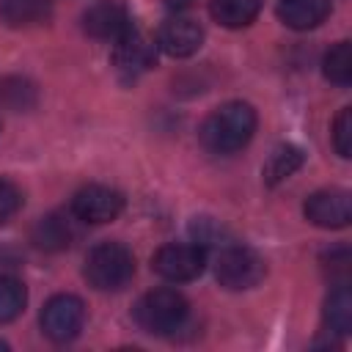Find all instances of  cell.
I'll return each instance as SVG.
<instances>
[{"instance_id":"ac0fdd59","label":"cell","mask_w":352,"mask_h":352,"mask_svg":"<svg viewBox=\"0 0 352 352\" xmlns=\"http://www.w3.org/2000/svg\"><path fill=\"white\" fill-rule=\"evenodd\" d=\"M322 72H324V77L330 82L349 85V80H352V44L349 41H338L336 47H330L324 60H322Z\"/></svg>"},{"instance_id":"ba28073f","label":"cell","mask_w":352,"mask_h":352,"mask_svg":"<svg viewBox=\"0 0 352 352\" xmlns=\"http://www.w3.org/2000/svg\"><path fill=\"white\" fill-rule=\"evenodd\" d=\"M121 212H124V195L104 184H88V187L77 190L72 198V214L91 226L110 223Z\"/></svg>"},{"instance_id":"5b68a950","label":"cell","mask_w":352,"mask_h":352,"mask_svg":"<svg viewBox=\"0 0 352 352\" xmlns=\"http://www.w3.org/2000/svg\"><path fill=\"white\" fill-rule=\"evenodd\" d=\"M151 267L160 278H165L170 283H187V280H195L204 272L206 250L195 242H170V245H162L154 253Z\"/></svg>"},{"instance_id":"9c48e42d","label":"cell","mask_w":352,"mask_h":352,"mask_svg":"<svg viewBox=\"0 0 352 352\" xmlns=\"http://www.w3.org/2000/svg\"><path fill=\"white\" fill-rule=\"evenodd\" d=\"M302 212L319 228H346L352 220L349 192L346 190H319V192L308 195Z\"/></svg>"},{"instance_id":"52a82bcc","label":"cell","mask_w":352,"mask_h":352,"mask_svg":"<svg viewBox=\"0 0 352 352\" xmlns=\"http://www.w3.org/2000/svg\"><path fill=\"white\" fill-rule=\"evenodd\" d=\"M113 44V66L124 80H135L157 63V44L135 25Z\"/></svg>"},{"instance_id":"30bf717a","label":"cell","mask_w":352,"mask_h":352,"mask_svg":"<svg viewBox=\"0 0 352 352\" xmlns=\"http://www.w3.org/2000/svg\"><path fill=\"white\" fill-rule=\"evenodd\" d=\"M201 44L204 28L190 16H170L157 33V47L170 58H190L201 50Z\"/></svg>"},{"instance_id":"44dd1931","label":"cell","mask_w":352,"mask_h":352,"mask_svg":"<svg viewBox=\"0 0 352 352\" xmlns=\"http://www.w3.org/2000/svg\"><path fill=\"white\" fill-rule=\"evenodd\" d=\"M190 234H192V242L201 245V248H206V245H220L223 239H228V231H226L217 220H212V217H195V220L190 223ZM223 245H226V242H223Z\"/></svg>"},{"instance_id":"2e32d148","label":"cell","mask_w":352,"mask_h":352,"mask_svg":"<svg viewBox=\"0 0 352 352\" xmlns=\"http://www.w3.org/2000/svg\"><path fill=\"white\" fill-rule=\"evenodd\" d=\"M261 11V0H212L209 14L223 28H245Z\"/></svg>"},{"instance_id":"4fadbf2b","label":"cell","mask_w":352,"mask_h":352,"mask_svg":"<svg viewBox=\"0 0 352 352\" xmlns=\"http://www.w3.org/2000/svg\"><path fill=\"white\" fill-rule=\"evenodd\" d=\"M50 16H52L50 0H0V19L8 28L44 25Z\"/></svg>"},{"instance_id":"ffe728a7","label":"cell","mask_w":352,"mask_h":352,"mask_svg":"<svg viewBox=\"0 0 352 352\" xmlns=\"http://www.w3.org/2000/svg\"><path fill=\"white\" fill-rule=\"evenodd\" d=\"M0 96L6 104H11L14 110H25L33 104V85L28 80L19 77H8L0 82Z\"/></svg>"},{"instance_id":"603a6c76","label":"cell","mask_w":352,"mask_h":352,"mask_svg":"<svg viewBox=\"0 0 352 352\" xmlns=\"http://www.w3.org/2000/svg\"><path fill=\"white\" fill-rule=\"evenodd\" d=\"M22 209V192L14 182L0 179V223L11 220L16 212Z\"/></svg>"},{"instance_id":"7a4b0ae2","label":"cell","mask_w":352,"mask_h":352,"mask_svg":"<svg viewBox=\"0 0 352 352\" xmlns=\"http://www.w3.org/2000/svg\"><path fill=\"white\" fill-rule=\"evenodd\" d=\"M190 305L176 289H151L135 302V322L151 336H170L187 322Z\"/></svg>"},{"instance_id":"d4e9b609","label":"cell","mask_w":352,"mask_h":352,"mask_svg":"<svg viewBox=\"0 0 352 352\" xmlns=\"http://www.w3.org/2000/svg\"><path fill=\"white\" fill-rule=\"evenodd\" d=\"M3 349H8V344H6V341H0V352H3Z\"/></svg>"},{"instance_id":"7c38bea8","label":"cell","mask_w":352,"mask_h":352,"mask_svg":"<svg viewBox=\"0 0 352 352\" xmlns=\"http://www.w3.org/2000/svg\"><path fill=\"white\" fill-rule=\"evenodd\" d=\"M278 16L292 30H311L330 16V0H280Z\"/></svg>"},{"instance_id":"5bb4252c","label":"cell","mask_w":352,"mask_h":352,"mask_svg":"<svg viewBox=\"0 0 352 352\" xmlns=\"http://www.w3.org/2000/svg\"><path fill=\"white\" fill-rule=\"evenodd\" d=\"M30 239H33L36 248L55 253V250H66V248L72 245L74 228H72V223H69L66 217H60V214H47V217H41V220L33 226Z\"/></svg>"},{"instance_id":"cb8c5ba5","label":"cell","mask_w":352,"mask_h":352,"mask_svg":"<svg viewBox=\"0 0 352 352\" xmlns=\"http://www.w3.org/2000/svg\"><path fill=\"white\" fill-rule=\"evenodd\" d=\"M190 0H168V8H187Z\"/></svg>"},{"instance_id":"9a60e30c","label":"cell","mask_w":352,"mask_h":352,"mask_svg":"<svg viewBox=\"0 0 352 352\" xmlns=\"http://www.w3.org/2000/svg\"><path fill=\"white\" fill-rule=\"evenodd\" d=\"M324 324L336 336H346L352 330V292L346 283H338L324 300Z\"/></svg>"},{"instance_id":"6da1fadb","label":"cell","mask_w":352,"mask_h":352,"mask_svg":"<svg viewBox=\"0 0 352 352\" xmlns=\"http://www.w3.org/2000/svg\"><path fill=\"white\" fill-rule=\"evenodd\" d=\"M256 132V110L248 102H226L201 124V143L212 154H234L250 143Z\"/></svg>"},{"instance_id":"3957f363","label":"cell","mask_w":352,"mask_h":352,"mask_svg":"<svg viewBox=\"0 0 352 352\" xmlns=\"http://www.w3.org/2000/svg\"><path fill=\"white\" fill-rule=\"evenodd\" d=\"M85 280L99 292H118L135 275V258L121 242H99L85 256Z\"/></svg>"},{"instance_id":"8992f818","label":"cell","mask_w":352,"mask_h":352,"mask_svg":"<svg viewBox=\"0 0 352 352\" xmlns=\"http://www.w3.org/2000/svg\"><path fill=\"white\" fill-rule=\"evenodd\" d=\"M38 322H41V333L50 341L66 344L80 336V330L85 324V305L74 294H55L44 302Z\"/></svg>"},{"instance_id":"7402d4cb","label":"cell","mask_w":352,"mask_h":352,"mask_svg":"<svg viewBox=\"0 0 352 352\" xmlns=\"http://www.w3.org/2000/svg\"><path fill=\"white\" fill-rule=\"evenodd\" d=\"M333 146H336L338 157H344V160L352 154V107H344L336 116V124H333Z\"/></svg>"},{"instance_id":"d6986e66","label":"cell","mask_w":352,"mask_h":352,"mask_svg":"<svg viewBox=\"0 0 352 352\" xmlns=\"http://www.w3.org/2000/svg\"><path fill=\"white\" fill-rule=\"evenodd\" d=\"M28 302V292L22 286V280L11 278V275H0V324L14 322Z\"/></svg>"},{"instance_id":"e0dca14e","label":"cell","mask_w":352,"mask_h":352,"mask_svg":"<svg viewBox=\"0 0 352 352\" xmlns=\"http://www.w3.org/2000/svg\"><path fill=\"white\" fill-rule=\"evenodd\" d=\"M300 165H302V151L297 146H292V143H283V146L272 148V154L267 157L261 173H264L267 184H278V182L289 179Z\"/></svg>"},{"instance_id":"277c9868","label":"cell","mask_w":352,"mask_h":352,"mask_svg":"<svg viewBox=\"0 0 352 352\" xmlns=\"http://www.w3.org/2000/svg\"><path fill=\"white\" fill-rule=\"evenodd\" d=\"M264 272H267L264 258L248 245H226L214 261V275L220 286L231 292L253 289L264 278Z\"/></svg>"},{"instance_id":"8fae6325","label":"cell","mask_w":352,"mask_h":352,"mask_svg":"<svg viewBox=\"0 0 352 352\" xmlns=\"http://www.w3.org/2000/svg\"><path fill=\"white\" fill-rule=\"evenodd\" d=\"M82 28L94 38L118 41L132 28V19L124 11V6H118V3H96L82 14Z\"/></svg>"}]
</instances>
